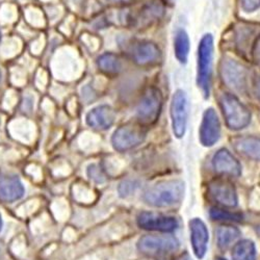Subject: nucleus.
Listing matches in <instances>:
<instances>
[{
    "instance_id": "nucleus-1",
    "label": "nucleus",
    "mask_w": 260,
    "mask_h": 260,
    "mask_svg": "<svg viewBox=\"0 0 260 260\" xmlns=\"http://www.w3.org/2000/svg\"><path fill=\"white\" fill-rule=\"evenodd\" d=\"M184 194V183L180 180L160 182L144 193V201L154 207H169L181 201Z\"/></svg>"
},
{
    "instance_id": "nucleus-2",
    "label": "nucleus",
    "mask_w": 260,
    "mask_h": 260,
    "mask_svg": "<svg viewBox=\"0 0 260 260\" xmlns=\"http://www.w3.org/2000/svg\"><path fill=\"white\" fill-rule=\"evenodd\" d=\"M213 56V38L210 34L205 35L199 44L198 53V85L205 98L209 97Z\"/></svg>"
},
{
    "instance_id": "nucleus-3",
    "label": "nucleus",
    "mask_w": 260,
    "mask_h": 260,
    "mask_svg": "<svg viewBox=\"0 0 260 260\" xmlns=\"http://www.w3.org/2000/svg\"><path fill=\"white\" fill-rule=\"evenodd\" d=\"M221 106L228 127L232 130L246 128L251 122V113L248 108L231 94H224Z\"/></svg>"
},
{
    "instance_id": "nucleus-4",
    "label": "nucleus",
    "mask_w": 260,
    "mask_h": 260,
    "mask_svg": "<svg viewBox=\"0 0 260 260\" xmlns=\"http://www.w3.org/2000/svg\"><path fill=\"white\" fill-rule=\"evenodd\" d=\"M162 107V96L158 89L150 88L143 95L138 108L137 115L141 125L154 124L160 115Z\"/></svg>"
},
{
    "instance_id": "nucleus-5",
    "label": "nucleus",
    "mask_w": 260,
    "mask_h": 260,
    "mask_svg": "<svg viewBox=\"0 0 260 260\" xmlns=\"http://www.w3.org/2000/svg\"><path fill=\"white\" fill-rule=\"evenodd\" d=\"M146 139V132L143 125L126 124L119 127L113 135L112 144L120 152L132 150L141 145Z\"/></svg>"
},
{
    "instance_id": "nucleus-6",
    "label": "nucleus",
    "mask_w": 260,
    "mask_h": 260,
    "mask_svg": "<svg viewBox=\"0 0 260 260\" xmlns=\"http://www.w3.org/2000/svg\"><path fill=\"white\" fill-rule=\"evenodd\" d=\"M179 248V242L173 235H145L138 242V249L150 256L165 255Z\"/></svg>"
},
{
    "instance_id": "nucleus-7",
    "label": "nucleus",
    "mask_w": 260,
    "mask_h": 260,
    "mask_svg": "<svg viewBox=\"0 0 260 260\" xmlns=\"http://www.w3.org/2000/svg\"><path fill=\"white\" fill-rule=\"evenodd\" d=\"M188 116V100L184 91L178 90L172 98L171 118L173 133L175 137L181 139L186 130Z\"/></svg>"
},
{
    "instance_id": "nucleus-8",
    "label": "nucleus",
    "mask_w": 260,
    "mask_h": 260,
    "mask_svg": "<svg viewBox=\"0 0 260 260\" xmlns=\"http://www.w3.org/2000/svg\"><path fill=\"white\" fill-rule=\"evenodd\" d=\"M138 225L146 230L172 232L177 229L178 222L174 216L143 211L138 215Z\"/></svg>"
},
{
    "instance_id": "nucleus-9",
    "label": "nucleus",
    "mask_w": 260,
    "mask_h": 260,
    "mask_svg": "<svg viewBox=\"0 0 260 260\" xmlns=\"http://www.w3.org/2000/svg\"><path fill=\"white\" fill-rule=\"evenodd\" d=\"M221 124L218 115L212 108L205 111L200 126V142L205 147H211L219 141Z\"/></svg>"
},
{
    "instance_id": "nucleus-10",
    "label": "nucleus",
    "mask_w": 260,
    "mask_h": 260,
    "mask_svg": "<svg viewBox=\"0 0 260 260\" xmlns=\"http://www.w3.org/2000/svg\"><path fill=\"white\" fill-rule=\"evenodd\" d=\"M133 59L140 66H152L161 58V52L153 42L141 41L134 44L132 48Z\"/></svg>"
},
{
    "instance_id": "nucleus-11",
    "label": "nucleus",
    "mask_w": 260,
    "mask_h": 260,
    "mask_svg": "<svg viewBox=\"0 0 260 260\" xmlns=\"http://www.w3.org/2000/svg\"><path fill=\"white\" fill-rule=\"evenodd\" d=\"M222 76L224 81L235 90H244L247 84V70L232 59H224L222 62Z\"/></svg>"
},
{
    "instance_id": "nucleus-12",
    "label": "nucleus",
    "mask_w": 260,
    "mask_h": 260,
    "mask_svg": "<svg viewBox=\"0 0 260 260\" xmlns=\"http://www.w3.org/2000/svg\"><path fill=\"white\" fill-rule=\"evenodd\" d=\"M190 242L192 251L197 258L202 259L207 251L209 234L204 222L198 218H194L189 222Z\"/></svg>"
},
{
    "instance_id": "nucleus-13",
    "label": "nucleus",
    "mask_w": 260,
    "mask_h": 260,
    "mask_svg": "<svg viewBox=\"0 0 260 260\" xmlns=\"http://www.w3.org/2000/svg\"><path fill=\"white\" fill-rule=\"evenodd\" d=\"M208 190L210 196L220 204L227 207H235L237 205L236 189L229 181L223 179L214 180L209 184Z\"/></svg>"
},
{
    "instance_id": "nucleus-14",
    "label": "nucleus",
    "mask_w": 260,
    "mask_h": 260,
    "mask_svg": "<svg viewBox=\"0 0 260 260\" xmlns=\"http://www.w3.org/2000/svg\"><path fill=\"white\" fill-rule=\"evenodd\" d=\"M212 166L220 174L240 177L242 166L227 149H220L212 158Z\"/></svg>"
},
{
    "instance_id": "nucleus-15",
    "label": "nucleus",
    "mask_w": 260,
    "mask_h": 260,
    "mask_svg": "<svg viewBox=\"0 0 260 260\" xmlns=\"http://www.w3.org/2000/svg\"><path fill=\"white\" fill-rule=\"evenodd\" d=\"M116 120V112L111 106L100 105L86 115V123L94 129L106 130L110 128Z\"/></svg>"
},
{
    "instance_id": "nucleus-16",
    "label": "nucleus",
    "mask_w": 260,
    "mask_h": 260,
    "mask_svg": "<svg viewBox=\"0 0 260 260\" xmlns=\"http://www.w3.org/2000/svg\"><path fill=\"white\" fill-rule=\"evenodd\" d=\"M23 193V184L17 177H5L0 180V200L14 202L22 198Z\"/></svg>"
},
{
    "instance_id": "nucleus-17",
    "label": "nucleus",
    "mask_w": 260,
    "mask_h": 260,
    "mask_svg": "<svg viewBox=\"0 0 260 260\" xmlns=\"http://www.w3.org/2000/svg\"><path fill=\"white\" fill-rule=\"evenodd\" d=\"M164 15V7L161 4L153 2L146 5L140 13L134 17L133 23L135 26L142 28L144 26H148L152 24L154 21L158 20Z\"/></svg>"
},
{
    "instance_id": "nucleus-18",
    "label": "nucleus",
    "mask_w": 260,
    "mask_h": 260,
    "mask_svg": "<svg viewBox=\"0 0 260 260\" xmlns=\"http://www.w3.org/2000/svg\"><path fill=\"white\" fill-rule=\"evenodd\" d=\"M234 148L243 155L254 160H260V139L257 137H242L235 139Z\"/></svg>"
},
{
    "instance_id": "nucleus-19",
    "label": "nucleus",
    "mask_w": 260,
    "mask_h": 260,
    "mask_svg": "<svg viewBox=\"0 0 260 260\" xmlns=\"http://www.w3.org/2000/svg\"><path fill=\"white\" fill-rule=\"evenodd\" d=\"M233 260H256V247L250 240L237 242L231 253Z\"/></svg>"
},
{
    "instance_id": "nucleus-20",
    "label": "nucleus",
    "mask_w": 260,
    "mask_h": 260,
    "mask_svg": "<svg viewBox=\"0 0 260 260\" xmlns=\"http://www.w3.org/2000/svg\"><path fill=\"white\" fill-rule=\"evenodd\" d=\"M241 235V231L236 227L232 226H221L216 230V240H218V245L220 249L226 250L228 249L233 243Z\"/></svg>"
},
{
    "instance_id": "nucleus-21",
    "label": "nucleus",
    "mask_w": 260,
    "mask_h": 260,
    "mask_svg": "<svg viewBox=\"0 0 260 260\" xmlns=\"http://www.w3.org/2000/svg\"><path fill=\"white\" fill-rule=\"evenodd\" d=\"M174 49L176 58L181 62L185 63L187 61L189 52V38L185 30L178 29L174 40Z\"/></svg>"
},
{
    "instance_id": "nucleus-22",
    "label": "nucleus",
    "mask_w": 260,
    "mask_h": 260,
    "mask_svg": "<svg viewBox=\"0 0 260 260\" xmlns=\"http://www.w3.org/2000/svg\"><path fill=\"white\" fill-rule=\"evenodd\" d=\"M98 67L101 71L107 74H117L122 69V62L120 58L114 53H105L97 60Z\"/></svg>"
},
{
    "instance_id": "nucleus-23",
    "label": "nucleus",
    "mask_w": 260,
    "mask_h": 260,
    "mask_svg": "<svg viewBox=\"0 0 260 260\" xmlns=\"http://www.w3.org/2000/svg\"><path fill=\"white\" fill-rule=\"evenodd\" d=\"M209 215L212 220L215 221H227V222H242L243 221V214L242 213H233L221 208L212 207L209 210Z\"/></svg>"
},
{
    "instance_id": "nucleus-24",
    "label": "nucleus",
    "mask_w": 260,
    "mask_h": 260,
    "mask_svg": "<svg viewBox=\"0 0 260 260\" xmlns=\"http://www.w3.org/2000/svg\"><path fill=\"white\" fill-rule=\"evenodd\" d=\"M138 187H139V184L134 181H129V180L123 181L119 186L120 196L123 198L128 197L129 194H132Z\"/></svg>"
},
{
    "instance_id": "nucleus-25",
    "label": "nucleus",
    "mask_w": 260,
    "mask_h": 260,
    "mask_svg": "<svg viewBox=\"0 0 260 260\" xmlns=\"http://www.w3.org/2000/svg\"><path fill=\"white\" fill-rule=\"evenodd\" d=\"M241 5L245 12L251 13L260 8V0H241Z\"/></svg>"
},
{
    "instance_id": "nucleus-26",
    "label": "nucleus",
    "mask_w": 260,
    "mask_h": 260,
    "mask_svg": "<svg viewBox=\"0 0 260 260\" xmlns=\"http://www.w3.org/2000/svg\"><path fill=\"white\" fill-rule=\"evenodd\" d=\"M88 173H89V176H90L91 179H93L97 182H103L104 181V176L102 174V172L97 166H95V165L91 166L89 168Z\"/></svg>"
},
{
    "instance_id": "nucleus-27",
    "label": "nucleus",
    "mask_w": 260,
    "mask_h": 260,
    "mask_svg": "<svg viewBox=\"0 0 260 260\" xmlns=\"http://www.w3.org/2000/svg\"><path fill=\"white\" fill-rule=\"evenodd\" d=\"M253 56L257 63L260 64V36L256 39L253 46Z\"/></svg>"
},
{
    "instance_id": "nucleus-28",
    "label": "nucleus",
    "mask_w": 260,
    "mask_h": 260,
    "mask_svg": "<svg viewBox=\"0 0 260 260\" xmlns=\"http://www.w3.org/2000/svg\"><path fill=\"white\" fill-rule=\"evenodd\" d=\"M110 2L118 3V4H123V3H130V2H133V0H110Z\"/></svg>"
},
{
    "instance_id": "nucleus-29",
    "label": "nucleus",
    "mask_w": 260,
    "mask_h": 260,
    "mask_svg": "<svg viewBox=\"0 0 260 260\" xmlns=\"http://www.w3.org/2000/svg\"><path fill=\"white\" fill-rule=\"evenodd\" d=\"M3 227V220H2V215H0V230H2Z\"/></svg>"
},
{
    "instance_id": "nucleus-30",
    "label": "nucleus",
    "mask_w": 260,
    "mask_h": 260,
    "mask_svg": "<svg viewBox=\"0 0 260 260\" xmlns=\"http://www.w3.org/2000/svg\"><path fill=\"white\" fill-rule=\"evenodd\" d=\"M218 260H226V259H224V258H219Z\"/></svg>"
}]
</instances>
